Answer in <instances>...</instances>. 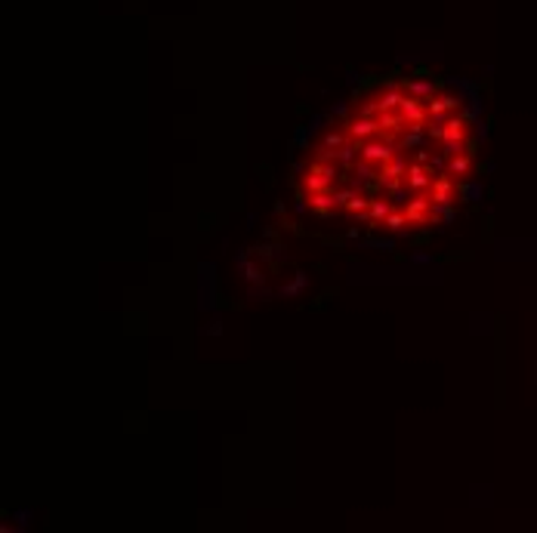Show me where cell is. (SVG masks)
<instances>
[{
	"label": "cell",
	"mask_w": 537,
	"mask_h": 533,
	"mask_svg": "<svg viewBox=\"0 0 537 533\" xmlns=\"http://www.w3.org/2000/svg\"><path fill=\"white\" fill-rule=\"evenodd\" d=\"M432 169H426L423 163H411L408 166V176H405V185L411 188V191H426L429 185H432V176H429Z\"/></svg>",
	"instance_id": "8"
},
{
	"label": "cell",
	"mask_w": 537,
	"mask_h": 533,
	"mask_svg": "<svg viewBox=\"0 0 537 533\" xmlns=\"http://www.w3.org/2000/svg\"><path fill=\"white\" fill-rule=\"evenodd\" d=\"M392 157H395V148H392L389 139L362 145V160H368V163H386V160H392Z\"/></svg>",
	"instance_id": "6"
},
{
	"label": "cell",
	"mask_w": 537,
	"mask_h": 533,
	"mask_svg": "<svg viewBox=\"0 0 537 533\" xmlns=\"http://www.w3.org/2000/svg\"><path fill=\"white\" fill-rule=\"evenodd\" d=\"M309 207L318 210L321 216H327V213L337 207V195H333V191H315V195H309Z\"/></svg>",
	"instance_id": "10"
},
{
	"label": "cell",
	"mask_w": 537,
	"mask_h": 533,
	"mask_svg": "<svg viewBox=\"0 0 537 533\" xmlns=\"http://www.w3.org/2000/svg\"><path fill=\"white\" fill-rule=\"evenodd\" d=\"M460 191H463L466 198H479V195H482V188H479V185H463Z\"/></svg>",
	"instance_id": "17"
},
{
	"label": "cell",
	"mask_w": 537,
	"mask_h": 533,
	"mask_svg": "<svg viewBox=\"0 0 537 533\" xmlns=\"http://www.w3.org/2000/svg\"><path fill=\"white\" fill-rule=\"evenodd\" d=\"M392 213V207L383 201V198H371V207H368V222L374 225V228H380L383 222H386V216Z\"/></svg>",
	"instance_id": "9"
},
{
	"label": "cell",
	"mask_w": 537,
	"mask_h": 533,
	"mask_svg": "<svg viewBox=\"0 0 537 533\" xmlns=\"http://www.w3.org/2000/svg\"><path fill=\"white\" fill-rule=\"evenodd\" d=\"M405 127H408V120L401 117L398 108H395V111H380V114H377V130H380L386 139H395Z\"/></svg>",
	"instance_id": "5"
},
{
	"label": "cell",
	"mask_w": 537,
	"mask_h": 533,
	"mask_svg": "<svg viewBox=\"0 0 537 533\" xmlns=\"http://www.w3.org/2000/svg\"><path fill=\"white\" fill-rule=\"evenodd\" d=\"M358 154H362V148H355V139H349V142H346V145L337 151V157H333V160H337L340 166H352V163L358 160Z\"/></svg>",
	"instance_id": "12"
},
{
	"label": "cell",
	"mask_w": 537,
	"mask_h": 533,
	"mask_svg": "<svg viewBox=\"0 0 537 533\" xmlns=\"http://www.w3.org/2000/svg\"><path fill=\"white\" fill-rule=\"evenodd\" d=\"M432 213L441 210V207H451L454 201V182L448 179V176H438V179H432Z\"/></svg>",
	"instance_id": "4"
},
{
	"label": "cell",
	"mask_w": 537,
	"mask_h": 533,
	"mask_svg": "<svg viewBox=\"0 0 537 533\" xmlns=\"http://www.w3.org/2000/svg\"><path fill=\"white\" fill-rule=\"evenodd\" d=\"M401 86H405V93L420 96V99H429V96H435V90H438V83H435L432 77H405Z\"/></svg>",
	"instance_id": "7"
},
{
	"label": "cell",
	"mask_w": 537,
	"mask_h": 533,
	"mask_svg": "<svg viewBox=\"0 0 537 533\" xmlns=\"http://www.w3.org/2000/svg\"><path fill=\"white\" fill-rule=\"evenodd\" d=\"M469 173V151L448 157V176H466Z\"/></svg>",
	"instance_id": "13"
},
{
	"label": "cell",
	"mask_w": 537,
	"mask_h": 533,
	"mask_svg": "<svg viewBox=\"0 0 537 533\" xmlns=\"http://www.w3.org/2000/svg\"><path fill=\"white\" fill-rule=\"evenodd\" d=\"M374 133H380V130H377V117L358 114V117H352V120L346 124V136L355 139V142H365V139H371Z\"/></svg>",
	"instance_id": "3"
},
{
	"label": "cell",
	"mask_w": 537,
	"mask_h": 533,
	"mask_svg": "<svg viewBox=\"0 0 537 533\" xmlns=\"http://www.w3.org/2000/svg\"><path fill=\"white\" fill-rule=\"evenodd\" d=\"M368 207H371V198H365L362 191H355V195L346 201V210H349V213H365Z\"/></svg>",
	"instance_id": "14"
},
{
	"label": "cell",
	"mask_w": 537,
	"mask_h": 533,
	"mask_svg": "<svg viewBox=\"0 0 537 533\" xmlns=\"http://www.w3.org/2000/svg\"><path fill=\"white\" fill-rule=\"evenodd\" d=\"M405 216H408L411 225H429V222H435V216H432V198L414 195L408 201V207H405Z\"/></svg>",
	"instance_id": "2"
},
{
	"label": "cell",
	"mask_w": 537,
	"mask_h": 533,
	"mask_svg": "<svg viewBox=\"0 0 537 533\" xmlns=\"http://www.w3.org/2000/svg\"><path fill=\"white\" fill-rule=\"evenodd\" d=\"M444 139H463L466 142V117L463 114H451L444 124ZM441 139V142H444Z\"/></svg>",
	"instance_id": "11"
},
{
	"label": "cell",
	"mask_w": 537,
	"mask_h": 533,
	"mask_svg": "<svg viewBox=\"0 0 537 533\" xmlns=\"http://www.w3.org/2000/svg\"><path fill=\"white\" fill-rule=\"evenodd\" d=\"M333 179H337V160L333 163H312L309 166V176L303 179V188L309 191V195H315V191H330L333 188Z\"/></svg>",
	"instance_id": "1"
},
{
	"label": "cell",
	"mask_w": 537,
	"mask_h": 533,
	"mask_svg": "<svg viewBox=\"0 0 537 533\" xmlns=\"http://www.w3.org/2000/svg\"><path fill=\"white\" fill-rule=\"evenodd\" d=\"M405 225H408V216L398 213V210H392L386 216V222H383V228H389V231H405Z\"/></svg>",
	"instance_id": "15"
},
{
	"label": "cell",
	"mask_w": 537,
	"mask_h": 533,
	"mask_svg": "<svg viewBox=\"0 0 537 533\" xmlns=\"http://www.w3.org/2000/svg\"><path fill=\"white\" fill-rule=\"evenodd\" d=\"M420 142H423V133H414V130H408V133L401 136V145H405V148H417Z\"/></svg>",
	"instance_id": "16"
}]
</instances>
